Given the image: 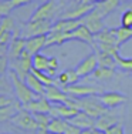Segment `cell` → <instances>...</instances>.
<instances>
[{"label": "cell", "instance_id": "obj_22", "mask_svg": "<svg viewBox=\"0 0 132 134\" xmlns=\"http://www.w3.org/2000/svg\"><path fill=\"white\" fill-rule=\"evenodd\" d=\"M121 2L122 0H104V2L95 4V10L105 19L106 16H109L117 10L119 7V4H121Z\"/></svg>", "mask_w": 132, "mask_h": 134}, {"label": "cell", "instance_id": "obj_3", "mask_svg": "<svg viewBox=\"0 0 132 134\" xmlns=\"http://www.w3.org/2000/svg\"><path fill=\"white\" fill-rule=\"evenodd\" d=\"M53 29L51 20H29L23 26L21 36L30 39L36 36H47Z\"/></svg>", "mask_w": 132, "mask_h": 134}, {"label": "cell", "instance_id": "obj_38", "mask_svg": "<svg viewBox=\"0 0 132 134\" xmlns=\"http://www.w3.org/2000/svg\"><path fill=\"white\" fill-rule=\"evenodd\" d=\"M7 67H9V57L0 56V76H3L7 71Z\"/></svg>", "mask_w": 132, "mask_h": 134}, {"label": "cell", "instance_id": "obj_51", "mask_svg": "<svg viewBox=\"0 0 132 134\" xmlns=\"http://www.w3.org/2000/svg\"><path fill=\"white\" fill-rule=\"evenodd\" d=\"M2 134H4V133H2Z\"/></svg>", "mask_w": 132, "mask_h": 134}, {"label": "cell", "instance_id": "obj_24", "mask_svg": "<svg viewBox=\"0 0 132 134\" xmlns=\"http://www.w3.org/2000/svg\"><path fill=\"white\" fill-rule=\"evenodd\" d=\"M71 40V33H61V31H50L47 34V44L46 47L48 46H61L65 41Z\"/></svg>", "mask_w": 132, "mask_h": 134}, {"label": "cell", "instance_id": "obj_32", "mask_svg": "<svg viewBox=\"0 0 132 134\" xmlns=\"http://www.w3.org/2000/svg\"><path fill=\"white\" fill-rule=\"evenodd\" d=\"M117 59V67L122 71H127V73H132V59H125V57L115 56Z\"/></svg>", "mask_w": 132, "mask_h": 134}, {"label": "cell", "instance_id": "obj_30", "mask_svg": "<svg viewBox=\"0 0 132 134\" xmlns=\"http://www.w3.org/2000/svg\"><path fill=\"white\" fill-rule=\"evenodd\" d=\"M117 76V70L115 69H109V67H102V66H98L97 70L94 71V77L97 80H111Z\"/></svg>", "mask_w": 132, "mask_h": 134}, {"label": "cell", "instance_id": "obj_20", "mask_svg": "<svg viewBox=\"0 0 132 134\" xmlns=\"http://www.w3.org/2000/svg\"><path fill=\"white\" fill-rule=\"evenodd\" d=\"M68 121H70L71 124H74V126L80 127L81 130H87V129H90V127L95 126V119L91 117V116H88L87 113H84V111H78L73 119L68 120Z\"/></svg>", "mask_w": 132, "mask_h": 134}, {"label": "cell", "instance_id": "obj_23", "mask_svg": "<svg viewBox=\"0 0 132 134\" xmlns=\"http://www.w3.org/2000/svg\"><path fill=\"white\" fill-rule=\"evenodd\" d=\"M71 40H78V41H83V43H87V44H92L95 41L94 40V34L84 24H81L74 31H71Z\"/></svg>", "mask_w": 132, "mask_h": 134}, {"label": "cell", "instance_id": "obj_45", "mask_svg": "<svg viewBox=\"0 0 132 134\" xmlns=\"http://www.w3.org/2000/svg\"><path fill=\"white\" fill-rule=\"evenodd\" d=\"M127 9H128V10H132V0H131V2H129V3H128V6H127Z\"/></svg>", "mask_w": 132, "mask_h": 134}, {"label": "cell", "instance_id": "obj_47", "mask_svg": "<svg viewBox=\"0 0 132 134\" xmlns=\"http://www.w3.org/2000/svg\"><path fill=\"white\" fill-rule=\"evenodd\" d=\"M41 3H46V2H51V0H40Z\"/></svg>", "mask_w": 132, "mask_h": 134}, {"label": "cell", "instance_id": "obj_21", "mask_svg": "<svg viewBox=\"0 0 132 134\" xmlns=\"http://www.w3.org/2000/svg\"><path fill=\"white\" fill-rule=\"evenodd\" d=\"M47 44V36H36V37H30L26 41V50L30 54H37L46 47Z\"/></svg>", "mask_w": 132, "mask_h": 134}, {"label": "cell", "instance_id": "obj_50", "mask_svg": "<svg viewBox=\"0 0 132 134\" xmlns=\"http://www.w3.org/2000/svg\"><path fill=\"white\" fill-rule=\"evenodd\" d=\"M47 134H53V133H47Z\"/></svg>", "mask_w": 132, "mask_h": 134}, {"label": "cell", "instance_id": "obj_44", "mask_svg": "<svg viewBox=\"0 0 132 134\" xmlns=\"http://www.w3.org/2000/svg\"><path fill=\"white\" fill-rule=\"evenodd\" d=\"M6 83H4V79H2V76H0V88H4L6 87Z\"/></svg>", "mask_w": 132, "mask_h": 134}, {"label": "cell", "instance_id": "obj_4", "mask_svg": "<svg viewBox=\"0 0 132 134\" xmlns=\"http://www.w3.org/2000/svg\"><path fill=\"white\" fill-rule=\"evenodd\" d=\"M33 69L39 70V71H44L48 76L54 77L58 69V60L55 57H47L43 53H37L33 56Z\"/></svg>", "mask_w": 132, "mask_h": 134}, {"label": "cell", "instance_id": "obj_13", "mask_svg": "<svg viewBox=\"0 0 132 134\" xmlns=\"http://www.w3.org/2000/svg\"><path fill=\"white\" fill-rule=\"evenodd\" d=\"M24 110H27L29 113H33V114H40V113H44V114H50L51 111V107L53 104L47 100L46 97H40L34 101H30V103L21 106Z\"/></svg>", "mask_w": 132, "mask_h": 134}, {"label": "cell", "instance_id": "obj_15", "mask_svg": "<svg viewBox=\"0 0 132 134\" xmlns=\"http://www.w3.org/2000/svg\"><path fill=\"white\" fill-rule=\"evenodd\" d=\"M80 110L77 108L68 106V104L62 103V104H53L51 111H50V116L51 117H60V119H64V120H71L75 114L78 113Z\"/></svg>", "mask_w": 132, "mask_h": 134}, {"label": "cell", "instance_id": "obj_34", "mask_svg": "<svg viewBox=\"0 0 132 134\" xmlns=\"http://www.w3.org/2000/svg\"><path fill=\"white\" fill-rule=\"evenodd\" d=\"M13 6H11L10 0H0V16L2 17H9V14L13 12Z\"/></svg>", "mask_w": 132, "mask_h": 134}, {"label": "cell", "instance_id": "obj_48", "mask_svg": "<svg viewBox=\"0 0 132 134\" xmlns=\"http://www.w3.org/2000/svg\"><path fill=\"white\" fill-rule=\"evenodd\" d=\"M3 19H4V17H2V16H0V24H2V21H3Z\"/></svg>", "mask_w": 132, "mask_h": 134}, {"label": "cell", "instance_id": "obj_27", "mask_svg": "<svg viewBox=\"0 0 132 134\" xmlns=\"http://www.w3.org/2000/svg\"><path fill=\"white\" fill-rule=\"evenodd\" d=\"M20 110H21V104L18 103V101H14V103L9 104V106L0 108V123L11 120Z\"/></svg>", "mask_w": 132, "mask_h": 134}, {"label": "cell", "instance_id": "obj_37", "mask_svg": "<svg viewBox=\"0 0 132 134\" xmlns=\"http://www.w3.org/2000/svg\"><path fill=\"white\" fill-rule=\"evenodd\" d=\"M105 134H125V130H124V126H122V123L115 124L114 127H111L109 130H106Z\"/></svg>", "mask_w": 132, "mask_h": 134}, {"label": "cell", "instance_id": "obj_26", "mask_svg": "<svg viewBox=\"0 0 132 134\" xmlns=\"http://www.w3.org/2000/svg\"><path fill=\"white\" fill-rule=\"evenodd\" d=\"M94 40H95L97 43H108V44H115V46H118L117 36H115V33H114V29H104L102 31L94 34Z\"/></svg>", "mask_w": 132, "mask_h": 134}, {"label": "cell", "instance_id": "obj_46", "mask_svg": "<svg viewBox=\"0 0 132 134\" xmlns=\"http://www.w3.org/2000/svg\"><path fill=\"white\" fill-rule=\"evenodd\" d=\"M3 31H4V30H3V29H2V27H0V37H2V34H3Z\"/></svg>", "mask_w": 132, "mask_h": 134}, {"label": "cell", "instance_id": "obj_43", "mask_svg": "<svg viewBox=\"0 0 132 134\" xmlns=\"http://www.w3.org/2000/svg\"><path fill=\"white\" fill-rule=\"evenodd\" d=\"M84 3H90V4H98V3L104 2V0H83Z\"/></svg>", "mask_w": 132, "mask_h": 134}, {"label": "cell", "instance_id": "obj_28", "mask_svg": "<svg viewBox=\"0 0 132 134\" xmlns=\"http://www.w3.org/2000/svg\"><path fill=\"white\" fill-rule=\"evenodd\" d=\"M97 59H98V66L102 67H109V69H115L117 70V59L114 54L111 53H105V52H99L97 50Z\"/></svg>", "mask_w": 132, "mask_h": 134}, {"label": "cell", "instance_id": "obj_31", "mask_svg": "<svg viewBox=\"0 0 132 134\" xmlns=\"http://www.w3.org/2000/svg\"><path fill=\"white\" fill-rule=\"evenodd\" d=\"M114 33L117 36V41H118V46L121 47L124 43H127L128 40L132 39V29H127V27H115L114 29Z\"/></svg>", "mask_w": 132, "mask_h": 134}, {"label": "cell", "instance_id": "obj_18", "mask_svg": "<svg viewBox=\"0 0 132 134\" xmlns=\"http://www.w3.org/2000/svg\"><path fill=\"white\" fill-rule=\"evenodd\" d=\"M83 24L81 20H74V19H60L58 21L53 23L51 31H61V33H71L77 27Z\"/></svg>", "mask_w": 132, "mask_h": 134}, {"label": "cell", "instance_id": "obj_7", "mask_svg": "<svg viewBox=\"0 0 132 134\" xmlns=\"http://www.w3.org/2000/svg\"><path fill=\"white\" fill-rule=\"evenodd\" d=\"M64 91L73 98H84L101 94V91L94 86H83V84H73L68 86V87H64Z\"/></svg>", "mask_w": 132, "mask_h": 134}, {"label": "cell", "instance_id": "obj_1", "mask_svg": "<svg viewBox=\"0 0 132 134\" xmlns=\"http://www.w3.org/2000/svg\"><path fill=\"white\" fill-rule=\"evenodd\" d=\"M10 81H11V86H13V91H14V96H16V100L24 106V104L30 103V101H34L37 98H40L41 96L36 94L33 90L26 84V81L21 80L17 74L11 70L10 71Z\"/></svg>", "mask_w": 132, "mask_h": 134}, {"label": "cell", "instance_id": "obj_6", "mask_svg": "<svg viewBox=\"0 0 132 134\" xmlns=\"http://www.w3.org/2000/svg\"><path fill=\"white\" fill-rule=\"evenodd\" d=\"M10 121L16 127H18V129L27 130V131H39V124H37V121H36L34 114L29 113V111L24 110L23 107H21V110L18 111Z\"/></svg>", "mask_w": 132, "mask_h": 134}, {"label": "cell", "instance_id": "obj_8", "mask_svg": "<svg viewBox=\"0 0 132 134\" xmlns=\"http://www.w3.org/2000/svg\"><path fill=\"white\" fill-rule=\"evenodd\" d=\"M97 67H98L97 53H91L75 66V71L78 73L80 77H88L90 74H94V71L97 70Z\"/></svg>", "mask_w": 132, "mask_h": 134}, {"label": "cell", "instance_id": "obj_36", "mask_svg": "<svg viewBox=\"0 0 132 134\" xmlns=\"http://www.w3.org/2000/svg\"><path fill=\"white\" fill-rule=\"evenodd\" d=\"M0 27H2L4 31H14V29H16L14 20L10 19V17H4L3 21H2V24H0Z\"/></svg>", "mask_w": 132, "mask_h": 134}, {"label": "cell", "instance_id": "obj_35", "mask_svg": "<svg viewBox=\"0 0 132 134\" xmlns=\"http://www.w3.org/2000/svg\"><path fill=\"white\" fill-rule=\"evenodd\" d=\"M121 26L127 27V29H132V10H125L121 16Z\"/></svg>", "mask_w": 132, "mask_h": 134}, {"label": "cell", "instance_id": "obj_19", "mask_svg": "<svg viewBox=\"0 0 132 134\" xmlns=\"http://www.w3.org/2000/svg\"><path fill=\"white\" fill-rule=\"evenodd\" d=\"M80 79L81 77L78 76V73L75 71V69H67V70L61 71L57 76V80H55V83L60 84L62 88H64V87H68V86L77 84V81L80 80Z\"/></svg>", "mask_w": 132, "mask_h": 134}, {"label": "cell", "instance_id": "obj_29", "mask_svg": "<svg viewBox=\"0 0 132 134\" xmlns=\"http://www.w3.org/2000/svg\"><path fill=\"white\" fill-rule=\"evenodd\" d=\"M68 126V120L60 119V117H53L48 126V133L53 134H64Z\"/></svg>", "mask_w": 132, "mask_h": 134}, {"label": "cell", "instance_id": "obj_40", "mask_svg": "<svg viewBox=\"0 0 132 134\" xmlns=\"http://www.w3.org/2000/svg\"><path fill=\"white\" fill-rule=\"evenodd\" d=\"M64 134H83V130L80 129V127L74 126V124H71L70 121H68V126H67V130H65Z\"/></svg>", "mask_w": 132, "mask_h": 134}, {"label": "cell", "instance_id": "obj_11", "mask_svg": "<svg viewBox=\"0 0 132 134\" xmlns=\"http://www.w3.org/2000/svg\"><path fill=\"white\" fill-rule=\"evenodd\" d=\"M98 98L101 100V103L106 108H115L121 104H124L125 101H128V96L119 93V91H106V93H101L98 96Z\"/></svg>", "mask_w": 132, "mask_h": 134}, {"label": "cell", "instance_id": "obj_41", "mask_svg": "<svg viewBox=\"0 0 132 134\" xmlns=\"http://www.w3.org/2000/svg\"><path fill=\"white\" fill-rule=\"evenodd\" d=\"M31 2H33V0H10L13 9H18V7H21V6L29 4V3H31Z\"/></svg>", "mask_w": 132, "mask_h": 134}, {"label": "cell", "instance_id": "obj_10", "mask_svg": "<svg viewBox=\"0 0 132 134\" xmlns=\"http://www.w3.org/2000/svg\"><path fill=\"white\" fill-rule=\"evenodd\" d=\"M81 21H83V24L92 34H97V33H99V31H102L104 29H105V24H104V17L95 10V9H94L91 13H88Z\"/></svg>", "mask_w": 132, "mask_h": 134}, {"label": "cell", "instance_id": "obj_25", "mask_svg": "<svg viewBox=\"0 0 132 134\" xmlns=\"http://www.w3.org/2000/svg\"><path fill=\"white\" fill-rule=\"evenodd\" d=\"M24 81H26V84L29 86V87H30L36 94H39V96H41V97H44L47 87L39 80V77H37V76L34 74L33 71H31L30 74H27V77H26V80H24Z\"/></svg>", "mask_w": 132, "mask_h": 134}, {"label": "cell", "instance_id": "obj_17", "mask_svg": "<svg viewBox=\"0 0 132 134\" xmlns=\"http://www.w3.org/2000/svg\"><path fill=\"white\" fill-rule=\"evenodd\" d=\"M118 123H119V116L108 110L105 114H102L101 117H98L95 120V127L102 130V131H106V130H109L111 127H114Z\"/></svg>", "mask_w": 132, "mask_h": 134}, {"label": "cell", "instance_id": "obj_9", "mask_svg": "<svg viewBox=\"0 0 132 134\" xmlns=\"http://www.w3.org/2000/svg\"><path fill=\"white\" fill-rule=\"evenodd\" d=\"M55 13H57V4H55L54 0L46 2V3H41L34 10V13L31 14L30 20H53Z\"/></svg>", "mask_w": 132, "mask_h": 134}, {"label": "cell", "instance_id": "obj_33", "mask_svg": "<svg viewBox=\"0 0 132 134\" xmlns=\"http://www.w3.org/2000/svg\"><path fill=\"white\" fill-rule=\"evenodd\" d=\"M31 71L34 73V74L39 77V80L43 83L46 87H48V86H53V84H55V80H54V77H51V76H48L47 73H44V71H39V70H36V69H33Z\"/></svg>", "mask_w": 132, "mask_h": 134}, {"label": "cell", "instance_id": "obj_16", "mask_svg": "<svg viewBox=\"0 0 132 134\" xmlns=\"http://www.w3.org/2000/svg\"><path fill=\"white\" fill-rule=\"evenodd\" d=\"M26 41L27 39L23 36L18 37H13V40L10 41V46H9V59L13 62V60H17L18 57L23 54V52L26 50Z\"/></svg>", "mask_w": 132, "mask_h": 134}, {"label": "cell", "instance_id": "obj_5", "mask_svg": "<svg viewBox=\"0 0 132 134\" xmlns=\"http://www.w3.org/2000/svg\"><path fill=\"white\" fill-rule=\"evenodd\" d=\"M11 67H13V71L21 80H26L27 74H30L31 70H33V54H30L27 50H24L23 54L17 60L11 62Z\"/></svg>", "mask_w": 132, "mask_h": 134}, {"label": "cell", "instance_id": "obj_12", "mask_svg": "<svg viewBox=\"0 0 132 134\" xmlns=\"http://www.w3.org/2000/svg\"><path fill=\"white\" fill-rule=\"evenodd\" d=\"M95 9V4H90V3H77V6H75L74 9H71V10H67L64 14L61 16V19H74V20H83L84 17L91 13V12Z\"/></svg>", "mask_w": 132, "mask_h": 134}, {"label": "cell", "instance_id": "obj_49", "mask_svg": "<svg viewBox=\"0 0 132 134\" xmlns=\"http://www.w3.org/2000/svg\"><path fill=\"white\" fill-rule=\"evenodd\" d=\"M75 2H77V3H81V2H83V0H75Z\"/></svg>", "mask_w": 132, "mask_h": 134}, {"label": "cell", "instance_id": "obj_39", "mask_svg": "<svg viewBox=\"0 0 132 134\" xmlns=\"http://www.w3.org/2000/svg\"><path fill=\"white\" fill-rule=\"evenodd\" d=\"M14 98H11L10 96H6V94H0V108H3V107H6V106H9V104H11V103H14Z\"/></svg>", "mask_w": 132, "mask_h": 134}, {"label": "cell", "instance_id": "obj_2", "mask_svg": "<svg viewBox=\"0 0 132 134\" xmlns=\"http://www.w3.org/2000/svg\"><path fill=\"white\" fill-rule=\"evenodd\" d=\"M77 100V108L80 111H84L88 116L98 119L102 114H105L109 108H106L101 103V100L98 98V96H92V97H84V98H75Z\"/></svg>", "mask_w": 132, "mask_h": 134}, {"label": "cell", "instance_id": "obj_14", "mask_svg": "<svg viewBox=\"0 0 132 134\" xmlns=\"http://www.w3.org/2000/svg\"><path fill=\"white\" fill-rule=\"evenodd\" d=\"M44 97H46L51 104H62L70 98V96L64 91V88H60L58 86L53 84V86H48V87L46 88Z\"/></svg>", "mask_w": 132, "mask_h": 134}, {"label": "cell", "instance_id": "obj_42", "mask_svg": "<svg viewBox=\"0 0 132 134\" xmlns=\"http://www.w3.org/2000/svg\"><path fill=\"white\" fill-rule=\"evenodd\" d=\"M83 134H105V131H102V130L97 129V127L94 126V127H90V129H87V130H83Z\"/></svg>", "mask_w": 132, "mask_h": 134}]
</instances>
